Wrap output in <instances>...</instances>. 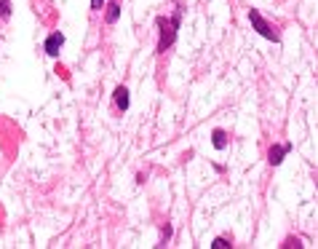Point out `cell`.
I'll return each instance as SVG.
<instances>
[{
  "mask_svg": "<svg viewBox=\"0 0 318 249\" xmlns=\"http://www.w3.org/2000/svg\"><path fill=\"white\" fill-rule=\"evenodd\" d=\"M212 247H214V249H227V247H230V241H227L225 236H219V239H214Z\"/></svg>",
  "mask_w": 318,
  "mask_h": 249,
  "instance_id": "cell-10",
  "label": "cell"
},
{
  "mask_svg": "<svg viewBox=\"0 0 318 249\" xmlns=\"http://www.w3.org/2000/svg\"><path fill=\"white\" fill-rule=\"evenodd\" d=\"M62 46H64V35H62V32H54V35H48V41H45V54L59 56Z\"/></svg>",
  "mask_w": 318,
  "mask_h": 249,
  "instance_id": "cell-3",
  "label": "cell"
},
{
  "mask_svg": "<svg viewBox=\"0 0 318 249\" xmlns=\"http://www.w3.org/2000/svg\"><path fill=\"white\" fill-rule=\"evenodd\" d=\"M249 22H252V27H254V30H257L262 38H268V41H273V43L281 41V35L276 32V27L268 24V22H265V16L259 14L257 8H249Z\"/></svg>",
  "mask_w": 318,
  "mask_h": 249,
  "instance_id": "cell-2",
  "label": "cell"
},
{
  "mask_svg": "<svg viewBox=\"0 0 318 249\" xmlns=\"http://www.w3.org/2000/svg\"><path fill=\"white\" fill-rule=\"evenodd\" d=\"M292 150V145H273V148L268 150V161L273 163V166H278V163L283 161V156Z\"/></svg>",
  "mask_w": 318,
  "mask_h": 249,
  "instance_id": "cell-4",
  "label": "cell"
},
{
  "mask_svg": "<svg viewBox=\"0 0 318 249\" xmlns=\"http://www.w3.org/2000/svg\"><path fill=\"white\" fill-rule=\"evenodd\" d=\"M0 16H3V19L11 16V0H0Z\"/></svg>",
  "mask_w": 318,
  "mask_h": 249,
  "instance_id": "cell-8",
  "label": "cell"
},
{
  "mask_svg": "<svg viewBox=\"0 0 318 249\" xmlns=\"http://www.w3.org/2000/svg\"><path fill=\"white\" fill-rule=\"evenodd\" d=\"M118 16H121V3H118V0H112V3L107 5V14H105L107 24H115V22H118Z\"/></svg>",
  "mask_w": 318,
  "mask_h": 249,
  "instance_id": "cell-6",
  "label": "cell"
},
{
  "mask_svg": "<svg viewBox=\"0 0 318 249\" xmlns=\"http://www.w3.org/2000/svg\"><path fill=\"white\" fill-rule=\"evenodd\" d=\"M169 239H171V225H166V228L161 230V247H166Z\"/></svg>",
  "mask_w": 318,
  "mask_h": 249,
  "instance_id": "cell-9",
  "label": "cell"
},
{
  "mask_svg": "<svg viewBox=\"0 0 318 249\" xmlns=\"http://www.w3.org/2000/svg\"><path fill=\"white\" fill-rule=\"evenodd\" d=\"M115 105H118V110H128V89L126 86L115 89Z\"/></svg>",
  "mask_w": 318,
  "mask_h": 249,
  "instance_id": "cell-5",
  "label": "cell"
},
{
  "mask_svg": "<svg viewBox=\"0 0 318 249\" xmlns=\"http://www.w3.org/2000/svg\"><path fill=\"white\" fill-rule=\"evenodd\" d=\"M102 5H105V0H91V8L94 11H102Z\"/></svg>",
  "mask_w": 318,
  "mask_h": 249,
  "instance_id": "cell-11",
  "label": "cell"
},
{
  "mask_svg": "<svg viewBox=\"0 0 318 249\" xmlns=\"http://www.w3.org/2000/svg\"><path fill=\"white\" fill-rule=\"evenodd\" d=\"M158 30H161V38H158V54H166V51L174 46V41H177L179 11L174 16H161V19H158Z\"/></svg>",
  "mask_w": 318,
  "mask_h": 249,
  "instance_id": "cell-1",
  "label": "cell"
},
{
  "mask_svg": "<svg viewBox=\"0 0 318 249\" xmlns=\"http://www.w3.org/2000/svg\"><path fill=\"white\" fill-rule=\"evenodd\" d=\"M212 145L217 150H225L227 148V134L222 132V129H214V134H212Z\"/></svg>",
  "mask_w": 318,
  "mask_h": 249,
  "instance_id": "cell-7",
  "label": "cell"
},
{
  "mask_svg": "<svg viewBox=\"0 0 318 249\" xmlns=\"http://www.w3.org/2000/svg\"><path fill=\"white\" fill-rule=\"evenodd\" d=\"M283 247H297V249H299V247H302V244H299L297 239H286V244H283Z\"/></svg>",
  "mask_w": 318,
  "mask_h": 249,
  "instance_id": "cell-12",
  "label": "cell"
}]
</instances>
